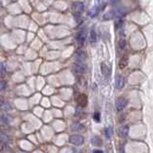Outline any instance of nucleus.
<instances>
[{
    "label": "nucleus",
    "mask_w": 153,
    "mask_h": 153,
    "mask_svg": "<svg viewBox=\"0 0 153 153\" xmlns=\"http://www.w3.org/2000/svg\"><path fill=\"white\" fill-rule=\"evenodd\" d=\"M69 142L74 145H81L82 143H84V138L81 135H78V134H75V135H72L69 138Z\"/></svg>",
    "instance_id": "f257e3e1"
},
{
    "label": "nucleus",
    "mask_w": 153,
    "mask_h": 153,
    "mask_svg": "<svg viewBox=\"0 0 153 153\" xmlns=\"http://www.w3.org/2000/svg\"><path fill=\"white\" fill-rule=\"evenodd\" d=\"M73 69L76 73H79V74H82L86 71V66L84 65L82 62H75L73 64Z\"/></svg>",
    "instance_id": "f03ea898"
},
{
    "label": "nucleus",
    "mask_w": 153,
    "mask_h": 153,
    "mask_svg": "<svg viewBox=\"0 0 153 153\" xmlns=\"http://www.w3.org/2000/svg\"><path fill=\"white\" fill-rule=\"evenodd\" d=\"M76 103L81 106V107H84L86 106L87 102H88V99H87V96L85 94H79L78 97H76Z\"/></svg>",
    "instance_id": "7ed1b4c3"
},
{
    "label": "nucleus",
    "mask_w": 153,
    "mask_h": 153,
    "mask_svg": "<svg viewBox=\"0 0 153 153\" xmlns=\"http://www.w3.org/2000/svg\"><path fill=\"white\" fill-rule=\"evenodd\" d=\"M127 105V100L124 99V98L120 97L116 100V108H117L118 111H122V109L124 108Z\"/></svg>",
    "instance_id": "20e7f679"
},
{
    "label": "nucleus",
    "mask_w": 153,
    "mask_h": 153,
    "mask_svg": "<svg viewBox=\"0 0 153 153\" xmlns=\"http://www.w3.org/2000/svg\"><path fill=\"white\" fill-rule=\"evenodd\" d=\"M84 8H85V6L83 3H81V2H75L74 4L72 5V9L76 12V13H81V12H83Z\"/></svg>",
    "instance_id": "39448f33"
},
{
    "label": "nucleus",
    "mask_w": 153,
    "mask_h": 153,
    "mask_svg": "<svg viewBox=\"0 0 153 153\" xmlns=\"http://www.w3.org/2000/svg\"><path fill=\"white\" fill-rule=\"evenodd\" d=\"M85 39H86V32H85L84 30L79 31L78 33V35H76V40H78L79 43H83L85 41Z\"/></svg>",
    "instance_id": "423d86ee"
},
{
    "label": "nucleus",
    "mask_w": 153,
    "mask_h": 153,
    "mask_svg": "<svg viewBox=\"0 0 153 153\" xmlns=\"http://www.w3.org/2000/svg\"><path fill=\"white\" fill-rule=\"evenodd\" d=\"M0 153H13V150L7 145V143L0 141Z\"/></svg>",
    "instance_id": "0eeeda50"
},
{
    "label": "nucleus",
    "mask_w": 153,
    "mask_h": 153,
    "mask_svg": "<svg viewBox=\"0 0 153 153\" xmlns=\"http://www.w3.org/2000/svg\"><path fill=\"white\" fill-rule=\"evenodd\" d=\"M115 85H116V88H117V89H122V88L124 86V76H118L117 79H116Z\"/></svg>",
    "instance_id": "6e6552de"
},
{
    "label": "nucleus",
    "mask_w": 153,
    "mask_h": 153,
    "mask_svg": "<svg viewBox=\"0 0 153 153\" xmlns=\"http://www.w3.org/2000/svg\"><path fill=\"white\" fill-rule=\"evenodd\" d=\"M76 59H78L79 62H83L86 59V54L83 51H78L76 53Z\"/></svg>",
    "instance_id": "1a4fd4ad"
},
{
    "label": "nucleus",
    "mask_w": 153,
    "mask_h": 153,
    "mask_svg": "<svg viewBox=\"0 0 153 153\" xmlns=\"http://www.w3.org/2000/svg\"><path fill=\"white\" fill-rule=\"evenodd\" d=\"M71 129L73 131H83L84 125L79 124V122H74V124H71Z\"/></svg>",
    "instance_id": "9d476101"
},
{
    "label": "nucleus",
    "mask_w": 153,
    "mask_h": 153,
    "mask_svg": "<svg viewBox=\"0 0 153 153\" xmlns=\"http://www.w3.org/2000/svg\"><path fill=\"white\" fill-rule=\"evenodd\" d=\"M100 69H102V75L105 76V78H108L110 75V69L108 68V66H107L105 63H102L100 64Z\"/></svg>",
    "instance_id": "9b49d317"
},
{
    "label": "nucleus",
    "mask_w": 153,
    "mask_h": 153,
    "mask_svg": "<svg viewBox=\"0 0 153 153\" xmlns=\"http://www.w3.org/2000/svg\"><path fill=\"white\" fill-rule=\"evenodd\" d=\"M91 143H92V145H95V146H100V145H102V139H100V137H97V136H95V137L92 138Z\"/></svg>",
    "instance_id": "f8f14e48"
},
{
    "label": "nucleus",
    "mask_w": 153,
    "mask_h": 153,
    "mask_svg": "<svg viewBox=\"0 0 153 153\" xmlns=\"http://www.w3.org/2000/svg\"><path fill=\"white\" fill-rule=\"evenodd\" d=\"M0 141L3 143H12V139L5 133L0 134Z\"/></svg>",
    "instance_id": "ddd939ff"
},
{
    "label": "nucleus",
    "mask_w": 153,
    "mask_h": 153,
    "mask_svg": "<svg viewBox=\"0 0 153 153\" xmlns=\"http://www.w3.org/2000/svg\"><path fill=\"white\" fill-rule=\"evenodd\" d=\"M128 134V127L127 126H122L119 129V135L121 137H126Z\"/></svg>",
    "instance_id": "4468645a"
},
{
    "label": "nucleus",
    "mask_w": 153,
    "mask_h": 153,
    "mask_svg": "<svg viewBox=\"0 0 153 153\" xmlns=\"http://www.w3.org/2000/svg\"><path fill=\"white\" fill-rule=\"evenodd\" d=\"M127 63H128V59L126 57H122V59L120 60V63H119V66H120L121 69H124L125 68V67L127 66Z\"/></svg>",
    "instance_id": "2eb2a0df"
},
{
    "label": "nucleus",
    "mask_w": 153,
    "mask_h": 153,
    "mask_svg": "<svg viewBox=\"0 0 153 153\" xmlns=\"http://www.w3.org/2000/svg\"><path fill=\"white\" fill-rule=\"evenodd\" d=\"M105 137L107 138V139H109V138L111 137V136H112V134H113V129H112V127H111V126L106 127V128H105Z\"/></svg>",
    "instance_id": "dca6fc26"
},
{
    "label": "nucleus",
    "mask_w": 153,
    "mask_h": 153,
    "mask_svg": "<svg viewBox=\"0 0 153 153\" xmlns=\"http://www.w3.org/2000/svg\"><path fill=\"white\" fill-rule=\"evenodd\" d=\"M99 11H100V8L99 7H94L93 9H91L90 12H89V15L92 17H94V16H96V15L98 14V13H99Z\"/></svg>",
    "instance_id": "f3484780"
},
{
    "label": "nucleus",
    "mask_w": 153,
    "mask_h": 153,
    "mask_svg": "<svg viewBox=\"0 0 153 153\" xmlns=\"http://www.w3.org/2000/svg\"><path fill=\"white\" fill-rule=\"evenodd\" d=\"M115 16V14H114V12H109V13H107L105 14V15H103V19L105 20H109V19H112L113 17Z\"/></svg>",
    "instance_id": "a211bd4d"
},
{
    "label": "nucleus",
    "mask_w": 153,
    "mask_h": 153,
    "mask_svg": "<svg viewBox=\"0 0 153 153\" xmlns=\"http://www.w3.org/2000/svg\"><path fill=\"white\" fill-rule=\"evenodd\" d=\"M90 41L92 42V43H94V42L97 41V33L94 30H92L90 32Z\"/></svg>",
    "instance_id": "6ab92c4d"
},
{
    "label": "nucleus",
    "mask_w": 153,
    "mask_h": 153,
    "mask_svg": "<svg viewBox=\"0 0 153 153\" xmlns=\"http://www.w3.org/2000/svg\"><path fill=\"white\" fill-rule=\"evenodd\" d=\"M118 46L121 50H124L125 46H126V41H125L124 39H121V40L118 42Z\"/></svg>",
    "instance_id": "aec40b11"
},
{
    "label": "nucleus",
    "mask_w": 153,
    "mask_h": 153,
    "mask_svg": "<svg viewBox=\"0 0 153 153\" xmlns=\"http://www.w3.org/2000/svg\"><path fill=\"white\" fill-rule=\"evenodd\" d=\"M9 119L7 116L5 115V113L3 112V111H0V121L1 122H8L9 121Z\"/></svg>",
    "instance_id": "412c9836"
},
{
    "label": "nucleus",
    "mask_w": 153,
    "mask_h": 153,
    "mask_svg": "<svg viewBox=\"0 0 153 153\" xmlns=\"http://www.w3.org/2000/svg\"><path fill=\"white\" fill-rule=\"evenodd\" d=\"M94 120L95 122H100V112H98L96 111L94 113Z\"/></svg>",
    "instance_id": "4be33fe9"
},
{
    "label": "nucleus",
    "mask_w": 153,
    "mask_h": 153,
    "mask_svg": "<svg viewBox=\"0 0 153 153\" xmlns=\"http://www.w3.org/2000/svg\"><path fill=\"white\" fill-rule=\"evenodd\" d=\"M6 72V65L5 63H0V76L4 75Z\"/></svg>",
    "instance_id": "5701e85b"
},
{
    "label": "nucleus",
    "mask_w": 153,
    "mask_h": 153,
    "mask_svg": "<svg viewBox=\"0 0 153 153\" xmlns=\"http://www.w3.org/2000/svg\"><path fill=\"white\" fill-rule=\"evenodd\" d=\"M7 87V83L5 81H0V90H4Z\"/></svg>",
    "instance_id": "b1692460"
},
{
    "label": "nucleus",
    "mask_w": 153,
    "mask_h": 153,
    "mask_svg": "<svg viewBox=\"0 0 153 153\" xmlns=\"http://www.w3.org/2000/svg\"><path fill=\"white\" fill-rule=\"evenodd\" d=\"M122 25V19L120 17V18H118L117 21H116V27L118 28V27H121Z\"/></svg>",
    "instance_id": "393cba45"
},
{
    "label": "nucleus",
    "mask_w": 153,
    "mask_h": 153,
    "mask_svg": "<svg viewBox=\"0 0 153 153\" xmlns=\"http://www.w3.org/2000/svg\"><path fill=\"white\" fill-rule=\"evenodd\" d=\"M5 131H6V129L4 128V126H3L2 124H0V134H1V133H5Z\"/></svg>",
    "instance_id": "a878e982"
},
{
    "label": "nucleus",
    "mask_w": 153,
    "mask_h": 153,
    "mask_svg": "<svg viewBox=\"0 0 153 153\" xmlns=\"http://www.w3.org/2000/svg\"><path fill=\"white\" fill-rule=\"evenodd\" d=\"M3 103H4V100H3L2 97L0 96V106H2V105H3Z\"/></svg>",
    "instance_id": "bb28decb"
},
{
    "label": "nucleus",
    "mask_w": 153,
    "mask_h": 153,
    "mask_svg": "<svg viewBox=\"0 0 153 153\" xmlns=\"http://www.w3.org/2000/svg\"><path fill=\"white\" fill-rule=\"evenodd\" d=\"M93 153H103V152L102 150H94Z\"/></svg>",
    "instance_id": "cd10ccee"
}]
</instances>
